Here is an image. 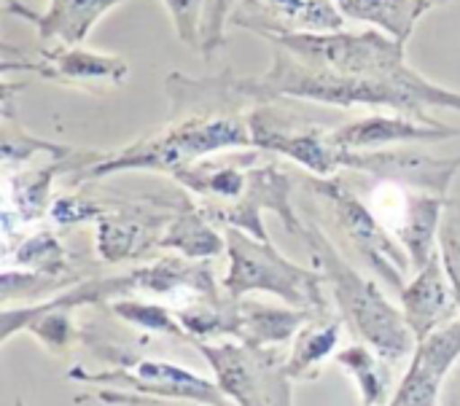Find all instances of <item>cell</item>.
<instances>
[{"label":"cell","mask_w":460,"mask_h":406,"mask_svg":"<svg viewBox=\"0 0 460 406\" xmlns=\"http://www.w3.org/2000/svg\"><path fill=\"white\" fill-rule=\"evenodd\" d=\"M16 406H27V404H24V402H22V399H16Z\"/></svg>","instance_id":"29"},{"label":"cell","mask_w":460,"mask_h":406,"mask_svg":"<svg viewBox=\"0 0 460 406\" xmlns=\"http://www.w3.org/2000/svg\"><path fill=\"white\" fill-rule=\"evenodd\" d=\"M439 259L445 264V272L453 283L456 299L460 304V205L447 202L442 224H439Z\"/></svg>","instance_id":"24"},{"label":"cell","mask_w":460,"mask_h":406,"mask_svg":"<svg viewBox=\"0 0 460 406\" xmlns=\"http://www.w3.org/2000/svg\"><path fill=\"white\" fill-rule=\"evenodd\" d=\"M251 140L256 148L280 151L296 164L307 167L321 178H332L337 170H345V148L332 140L334 129L302 121L296 113H283L278 108H259L248 116Z\"/></svg>","instance_id":"7"},{"label":"cell","mask_w":460,"mask_h":406,"mask_svg":"<svg viewBox=\"0 0 460 406\" xmlns=\"http://www.w3.org/2000/svg\"><path fill=\"white\" fill-rule=\"evenodd\" d=\"M275 16H283L280 32H340L342 11L329 0H259Z\"/></svg>","instance_id":"20"},{"label":"cell","mask_w":460,"mask_h":406,"mask_svg":"<svg viewBox=\"0 0 460 406\" xmlns=\"http://www.w3.org/2000/svg\"><path fill=\"white\" fill-rule=\"evenodd\" d=\"M447 391H445V406H460V364L453 369V380L445 383Z\"/></svg>","instance_id":"28"},{"label":"cell","mask_w":460,"mask_h":406,"mask_svg":"<svg viewBox=\"0 0 460 406\" xmlns=\"http://www.w3.org/2000/svg\"><path fill=\"white\" fill-rule=\"evenodd\" d=\"M226 256L229 269L221 288L229 299H245L251 291H261L280 296L294 310L329 315L321 272L288 261L272 248V243L256 240L240 229H226Z\"/></svg>","instance_id":"3"},{"label":"cell","mask_w":460,"mask_h":406,"mask_svg":"<svg viewBox=\"0 0 460 406\" xmlns=\"http://www.w3.org/2000/svg\"><path fill=\"white\" fill-rule=\"evenodd\" d=\"M310 189L323 199L332 229H340L350 248L367 261V267L377 278H383L388 288L399 296L407 286V275L412 267L399 240L377 224L372 210L364 205V199L353 191L348 181H310Z\"/></svg>","instance_id":"4"},{"label":"cell","mask_w":460,"mask_h":406,"mask_svg":"<svg viewBox=\"0 0 460 406\" xmlns=\"http://www.w3.org/2000/svg\"><path fill=\"white\" fill-rule=\"evenodd\" d=\"M318 318L307 310H288V307H270L248 299H237V331L234 340L253 345V348H278L294 342L296 334Z\"/></svg>","instance_id":"13"},{"label":"cell","mask_w":460,"mask_h":406,"mask_svg":"<svg viewBox=\"0 0 460 406\" xmlns=\"http://www.w3.org/2000/svg\"><path fill=\"white\" fill-rule=\"evenodd\" d=\"M24 70H35L38 75L54 78V81H108V84H124L129 75V67L119 57L92 54L81 49H54L43 54V65L24 62Z\"/></svg>","instance_id":"14"},{"label":"cell","mask_w":460,"mask_h":406,"mask_svg":"<svg viewBox=\"0 0 460 406\" xmlns=\"http://www.w3.org/2000/svg\"><path fill=\"white\" fill-rule=\"evenodd\" d=\"M81 402H102V404H124V406H175L172 402H159V399H148V396H127V393H111V391H100V393H86V396H75V404Z\"/></svg>","instance_id":"26"},{"label":"cell","mask_w":460,"mask_h":406,"mask_svg":"<svg viewBox=\"0 0 460 406\" xmlns=\"http://www.w3.org/2000/svg\"><path fill=\"white\" fill-rule=\"evenodd\" d=\"M399 304L418 342L426 340L439 326L458 318L460 304L439 253L420 272H415V278L404 286V291L399 294Z\"/></svg>","instance_id":"10"},{"label":"cell","mask_w":460,"mask_h":406,"mask_svg":"<svg viewBox=\"0 0 460 406\" xmlns=\"http://www.w3.org/2000/svg\"><path fill=\"white\" fill-rule=\"evenodd\" d=\"M210 364L218 388L237 406H294L291 377L278 348L245 342H194Z\"/></svg>","instance_id":"5"},{"label":"cell","mask_w":460,"mask_h":406,"mask_svg":"<svg viewBox=\"0 0 460 406\" xmlns=\"http://www.w3.org/2000/svg\"><path fill=\"white\" fill-rule=\"evenodd\" d=\"M113 315L127 321L129 326H137L151 334H167L181 342H191L186 329L178 323L175 310H167L164 304H151V302H137V299H116L108 304Z\"/></svg>","instance_id":"21"},{"label":"cell","mask_w":460,"mask_h":406,"mask_svg":"<svg viewBox=\"0 0 460 406\" xmlns=\"http://www.w3.org/2000/svg\"><path fill=\"white\" fill-rule=\"evenodd\" d=\"M232 3L234 0H213V11H210V35H208V49H213V43H218L216 38H218V30H221V24H224V16L229 13V8H232Z\"/></svg>","instance_id":"27"},{"label":"cell","mask_w":460,"mask_h":406,"mask_svg":"<svg viewBox=\"0 0 460 406\" xmlns=\"http://www.w3.org/2000/svg\"><path fill=\"white\" fill-rule=\"evenodd\" d=\"M388 406H391V404H388Z\"/></svg>","instance_id":"30"},{"label":"cell","mask_w":460,"mask_h":406,"mask_svg":"<svg viewBox=\"0 0 460 406\" xmlns=\"http://www.w3.org/2000/svg\"><path fill=\"white\" fill-rule=\"evenodd\" d=\"M119 3H124V0H54L43 16L32 13L27 8H19V5H8V8L16 11L19 16H27L30 22H35L43 40L57 38L62 46H75L86 38V32L94 27V22L108 8H113Z\"/></svg>","instance_id":"15"},{"label":"cell","mask_w":460,"mask_h":406,"mask_svg":"<svg viewBox=\"0 0 460 406\" xmlns=\"http://www.w3.org/2000/svg\"><path fill=\"white\" fill-rule=\"evenodd\" d=\"M102 213V207L86 202L84 197H59L54 205H51V218L62 226H73V224H81V221H97Z\"/></svg>","instance_id":"25"},{"label":"cell","mask_w":460,"mask_h":406,"mask_svg":"<svg viewBox=\"0 0 460 406\" xmlns=\"http://www.w3.org/2000/svg\"><path fill=\"white\" fill-rule=\"evenodd\" d=\"M334 364L356 383L361 406H388L391 404V385H394V364H388L380 353L369 345L356 342L348 345L334 356Z\"/></svg>","instance_id":"18"},{"label":"cell","mask_w":460,"mask_h":406,"mask_svg":"<svg viewBox=\"0 0 460 406\" xmlns=\"http://www.w3.org/2000/svg\"><path fill=\"white\" fill-rule=\"evenodd\" d=\"M251 148V129L248 121L237 116H224V113H191L189 119L178 121L175 127H167L159 135H151L146 140H137L135 146H127L124 151L105 156L102 162L86 167L81 175L84 181L89 178H102L119 170H167L178 172L202 156L221 151V148Z\"/></svg>","instance_id":"2"},{"label":"cell","mask_w":460,"mask_h":406,"mask_svg":"<svg viewBox=\"0 0 460 406\" xmlns=\"http://www.w3.org/2000/svg\"><path fill=\"white\" fill-rule=\"evenodd\" d=\"M67 380H78L84 385H113L135 391L137 396L159 399V402H194L202 406H232L224 396L218 383H210L183 366L167 364V361H148L135 358L124 369L113 372H84L73 366L67 372Z\"/></svg>","instance_id":"6"},{"label":"cell","mask_w":460,"mask_h":406,"mask_svg":"<svg viewBox=\"0 0 460 406\" xmlns=\"http://www.w3.org/2000/svg\"><path fill=\"white\" fill-rule=\"evenodd\" d=\"M460 364V334L437 329L418 342L410 369L396 385L391 406H437L442 388Z\"/></svg>","instance_id":"9"},{"label":"cell","mask_w":460,"mask_h":406,"mask_svg":"<svg viewBox=\"0 0 460 406\" xmlns=\"http://www.w3.org/2000/svg\"><path fill=\"white\" fill-rule=\"evenodd\" d=\"M54 170L57 167H46L43 172H30V175H22L16 178L19 183V191L16 194H8L19 210V224H30V221H38L46 210V199H49V183L54 178Z\"/></svg>","instance_id":"23"},{"label":"cell","mask_w":460,"mask_h":406,"mask_svg":"<svg viewBox=\"0 0 460 406\" xmlns=\"http://www.w3.org/2000/svg\"><path fill=\"white\" fill-rule=\"evenodd\" d=\"M159 248L175 251L183 259L197 261V259L218 256L221 248H226V243L216 234V229L210 226V218L183 197L181 207L172 210V221L164 229Z\"/></svg>","instance_id":"17"},{"label":"cell","mask_w":460,"mask_h":406,"mask_svg":"<svg viewBox=\"0 0 460 406\" xmlns=\"http://www.w3.org/2000/svg\"><path fill=\"white\" fill-rule=\"evenodd\" d=\"M302 237L313 253L315 269L332 288L342 323H348L350 331L361 337V342L380 353L388 364H402L407 356L412 358L418 340L410 331L404 313L385 299L377 283L361 275L350 261H345V256L321 232V226H305Z\"/></svg>","instance_id":"1"},{"label":"cell","mask_w":460,"mask_h":406,"mask_svg":"<svg viewBox=\"0 0 460 406\" xmlns=\"http://www.w3.org/2000/svg\"><path fill=\"white\" fill-rule=\"evenodd\" d=\"M460 167L458 159H439L415 148H399V151H348L345 154V170H353L358 175L369 178H385L399 181L410 189L429 191L447 199L450 183Z\"/></svg>","instance_id":"8"},{"label":"cell","mask_w":460,"mask_h":406,"mask_svg":"<svg viewBox=\"0 0 460 406\" xmlns=\"http://www.w3.org/2000/svg\"><path fill=\"white\" fill-rule=\"evenodd\" d=\"M172 213L151 210H102L97 218V256L108 264L143 259L159 248L164 229L170 226Z\"/></svg>","instance_id":"11"},{"label":"cell","mask_w":460,"mask_h":406,"mask_svg":"<svg viewBox=\"0 0 460 406\" xmlns=\"http://www.w3.org/2000/svg\"><path fill=\"white\" fill-rule=\"evenodd\" d=\"M342 321L318 315L313 318L294 340L291 353L286 358V372L291 380H318L326 361L337 356L342 342Z\"/></svg>","instance_id":"16"},{"label":"cell","mask_w":460,"mask_h":406,"mask_svg":"<svg viewBox=\"0 0 460 406\" xmlns=\"http://www.w3.org/2000/svg\"><path fill=\"white\" fill-rule=\"evenodd\" d=\"M434 5V0H337L342 16L369 22L385 30L402 46L410 40L418 19Z\"/></svg>","instance_id":"19"},{"label":"cell","mask_w":460,"mask_h":406,"mask_svg":"<svg viewBox=\"0 0 460 406\" xmlns=\"http://www.w3.org/2000/svg\"><path fill=\"white\" fill-rule=\"evenodd\" d=\"M16 267L30 269L32 275L59 278L62 272H67V253L51 232H35L30 240L19 243Z\"/></svg>","instance_id":"22"},{"label":"cell","mask_w":460,"mask_h":406,"mask_svg":"<svg viewBox=\"0 0 460 406\" xmlns=\"http://www.w3.org/2000/svg\"><path fill=\"white\" fill-rule=\"evenodd\" d=\"M458 129L445 124H423L410 116H367L353 124H342L332 132V140L345 151H372L377 146H399V143H423V140H447L456 137Z\"/></svg>","instance_id":"12"}]
</instances>
